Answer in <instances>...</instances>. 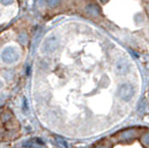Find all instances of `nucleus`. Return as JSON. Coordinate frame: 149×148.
Segmentation results:
<instances>
[{
  "label": "nucleus",
  "instance_id": "nucleus-1",
  "mask_svg": "<svg viewBox=\"0 0 149 148\" xmlns=\"http://www.w3.org/2000/svg\"><path fill=\"white\" fill-rule=\"evenodd\" d=\"M0 59L6 64H13L16 61H19V53L17 52V50L15 47L8 46V47H6V48L2 50V52L0 54Z\"/></svg>",
  "mask_w": 149,
  "mask_h": 148
},
{
  "label": "nucleus",
  "instance_id": "nucleus-2",
  "mask_svg": "<svg viewBox=\"0 0 149 148\" xmlns=\"http://www.w3.org/2000/svg\"><path fill=\"white\" fill-rule=\"evenodd\" d=\"M135 94V90H134V86L130 84V83H123L118 86V90H117V95L119 96V99H122L123 101L125 102H129L133 99Z\"/></svg>",
  "mask_w": 149,
  "mask_h": 148
},
{
  "label": "nucleus",
  "instance_id": "nucleus-3",
  "mask_svg": "<svg viewBox=\"0 0 149 148\" xmlns=\"http://www.w3.org/2000/svg\"><path fill=\"white\" fill-rule=\"evenodd\" d=\"M58 45H60L58 38L56 37V36H54V35L53 36H49L47 39H45V41L42 43V45H41V52L44 54H52V53H54L56 50H57Z\"/></svg>",
  "mask_w": 149,
  "mask_h": 148
},
{
  "label": "nucleus",
  "instance_id": "nucleus-4",
  "mask_svg": "<svg viewBox=\"0 0 149 148\" xmlns=\"http://www.w3.org/2000/svg\"><path fill=\"white\" fill-rule=\"evenodd\" d=\"M130 69H131L130 62L125 57H120V59H118L116 61V64H115V73H116V75L123 77V76L129 74Z\"/></svg>",
  "mask_w": 149,
  "mask_h": 148
},
{
  "label": "nucleus",
  "instance_id": "nucleus-5",
  "mask_svg": "<svg viewBox=\"0 0 149 148\" xmlns=\"http://www.w3.org/2000/svg\"><path fill=\"white\" fill-rule=\"evenodd\" d=\"M86 9H87V13L91 14V15H93V16L100 15V8L96 5H88Z\"/></svg>",
  "mask_w": 149,
  "mask_h": 148
},
{
  "label": "nucleus",
  "instance_id": "nucleus-6",
  "mask_svg": "<svg viewBox=\"0 0 149 148\" xmlns=\"http://www.w3.org/2000/svg\"><path fill=\"white\" fill-rule=\"evenodd\" d=\"M134 134H135V132L134 131H132V130H129V131H123L122 133H120V138L122 139H125V140H129L131 138H133L134 137Z\"/></svg>",
  "mask_w": 149,
  "mask_h": 148
},
{
  "label": "nucleus",
  "instance_id": "nucleus-7",
  "mask_svg": "<svg viewBox=\"0 0 149 148\" xmlns=\"http://www.w3.org/2000/svg\"><path fill=\"white\" fill-rule=\"evenodd\" d=\"M17 40H19V44L26 45V44H28V40H29V37H28V35H26L25 32H21L19 35V37H17Z\"/></svg>",
  "mask_w": 149,
  "mask_h": 148
},
{
  "label": "nucleus",
  "instance_id": "nucleus-8",
  "mask_svg": "<svg viewBox=\"0 0 149 148\" xmlns=\"http://www.w3.org/2000/svg\"><path fill=\"white\" fill-rule=\"evenodd\" d=\"M60 2H61V0H46V5H47L48 7H52V8L58 6Z\"/></svg>",
  "mask_w": 149,
  "mask_h": 148
},
{
  "label": "nucleus",
  "instance_id": "nucleus-9",
  "mask_svg": "<svg viewBox=\"0 0 149 148\" xmlns=\"http://www.w3.org/2000/svg\"><path fill=\"white\" fill-rule=\"evenodd\" d=\"M55 141H56V144H57L58 146H61L62 148H68L67 142H65L62 138H60V137H55Z\"/></svg>",
  "mask_w": 149,
  "mask_h": 148
},
{
  "label": "nucleus",
  "instance_id": "nucleus-10",
  "mask_svg": "<svg viewBox=\"0 0 149 148\" xmlns=\"http://www.w3.org/2000/svg\"><path fill=\"white\" fill-rule=\"evenodd\" d=\"M23 110L25 111V112H28V111H29V108H28V101H26V98H24V99H23Z\"/></svg>",
  "mask_w": 149,
  "mask_h": 148
},
{
  "label": "nucleus",
  "instance_id": "nucleus-11",
  "mask_svg": "<svg viewBox=\"0 0 149 148\" xmlns=\"http://www.w3.org/2000/svg\"><path fill=\"white\" fill-rule=\"evenodd\" d=\"M0 2L3 5V6H9L14 2V0H0Z\"/></svg>",
  "mask_w": 149,
  "mask_h": 148
},
{
  "label": "nucleus",
  "instance_id": "nucleus-12",
  "mask_svg": "<svg viewBox=\"0 0 149 148\" xmlns=\"http://www.w3.org/2000/svg\"><path fill=\"white\" fill-rule=\"evenodd\" d=\"M95 148H109V145L106 144V142H101V144H99L97 146H95Z\"/></svg>",
  "mask_w": 149,
  "mask_h": 148
},
{
  "label": "nucleus",
  "instance_id": "nucleus-13",
  "mask_svg": "<svg viewBox=\"0 0 149 148\" xmlns=\"http://www.w3.org/2000/svg\"><path fill=\"white\" fill-rule=\"evenodd\" d=\"M140 103H141V105H140V108H139V112H140V114H142V109L145 110V108H146V106H147V105H146V102H145V101H143V102H140Z\"/></svg>",
  "mask_w": 149,
  "mask_h": 148
},
{
  "label": "nucleus",
  "instance_id": "nucleus-14",
  "mask_svg": "<svg viewBox=\"0 0 149 148\" xmlns=\"http://www.w3.org/2000/svg\"><path fill=\"white\" fill-rule=\"evenodd\" d=\"M145 142H146V146H148V132H146L145 134Z\"/></svg>",
  "mask_w": 149,
  "mask_h": 148
},
{
  "label": "nucleus",
  "instance_id": "nucleus-15",
  "mask_svg": "<svg viewBox=\"0 0 149 148\" xmlns=\"http://www.w3.org/2000/svg\"><path fill=\"white\" fill-rule=\"evenodd\" d=\"M2 85H3V82H2V80H0V89L2 87Z\"/></svg>",
  "mask_w": 149,
  "mask_h": 148
},
{
  "label": "nucleus",
  "instance_id": "nucleus-16",
  "mask_svg": "<svg viewBox=\"0 0 149 148\" xmlns=\"http://www.w3.org/2000/svg\"><path fill=\"white\" fill-rule=\"evenodd\" d=\"M100 1H101V2H103V3H106V2H108L109 0H100Z\"/></svg>",
  "mask_w": 149,
  "mask_h": 148
}]
</instances>
